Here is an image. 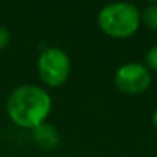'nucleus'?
Segmentation results:
<instances>
[{
  "instance_id": "1",
  "label": "nucleus",
  "mask_w": 157,
  "mask_h": 157,
  "mask_svg": "<svg viewBox=\"0 0 157 157\" xmlns=\"http://www.w3.org/2000/svg\"><path fill=\"white\" fill-rule=\"evenodd\" d=\"M6 113L10 119L28 129H34L45 123L51 113L49 94L36 85H23L16 88L6 100Z\"/></svg>"
},
{
  "instance_id": "2",
  "label": "nucleus",
  "mask_w": 157,
  "mask_h": 157,
  "mask_svg": "<svg viewBox=\"0 0 157 157\" xmlns=\"http://www.w3.org/2000/svg\"><path fill=\"white\" fill-rule=\"evenodd\" d=\"M100 29L116 39L132 36L140 23V13L132 3L116 2L103 6L97 16Z\"/></svg>"
},
{
  "instance_id": "3",
  "label": "nucleus",
  "mask_w": 157,
  "mask_h": 157,
  "mask_svg": "<svg viewBox=\"0 0 157 157\" xmlns=\"http://www.w3.org/2000/svg\"><path fill=\"white\" fill-rule=\"evenodd\" d=\"M37 71L42 82L48 86H62L71 74V60L60 48H46L39 56Z\"/></svg>"
},
{
  "instance_id": "4",
  "label": "nucleus",
  "mask_w": 157,
  "mask_h": 157,
  "mask_svg": "<svg viewBox=\"0 0 157 157\" xmlns=\"http://www.w3.org/2000/svg\"><path fill=\"white\" fill-rule=\"evenodd\" d=\"M116 86L126 94L143 93L151 83L149 71L140 63H126L122 65L114 75Z\"/></svg>"
},
{
  "instance_id": "5",
  "label": "nucleus",
  "mask_w": 157,
  "mask_h": 157,
  "mask_svg": "<svg viewBox=\"0 0 157 157\" xmlns=\"http://www.w3.org/2000/svg\"><path fill=\"white\" fill-rule=\"evenodd\" d=\"M33 139L42 148H54L59 142V134L51 125L42 123L33 129Z\"/></svg>"
},
{
  "instance_id": "6",
  "label": "nucleus",
  "mask_w": 157,
  "mask_h": 157,
  "mask_svg": "<svg viewBox=\"0 0 157 157\" xmlns=\"http://www.w3.org/2000/svg\"><path fill=\"white\" fill-rule=\"evenodd\" d=\"M142 20L152 29H157V3L148 5L142 13Z\"/></svg>"
},
{
  "instance_id": "7",
  "label": "nucleus",
  "mask_w": 157,
  "mask_h": 157,
  "mask_svg": "<svg viewBox=\"0 0 157 157\" xmlns=\"http://www.w3.org/2000/svg\"><path fill=\"white\" fill-rule=\"evenodd\" d=\"M145 62H146V65L149 68L157 69V45H154V46H151L148 49V52L145 56Z\"/></svg>"
},
{
  "instance_id": "8",
  "label": "nucleus",
  "mask_w": 157,
  "mask_h": 157,
  "mask_svg": "<svg viewBox=\"0 0 157 157\" xmlns=\"http://www.w3.org/2000/svg\"><path fill=\"white\" fill-rule=\"evenodd\" d=\"M8 43H10V33L6 28L0 25V49H3Z\"/></svg>"
},
{
  "instance_id": "9",
  "label": "nucleus",
  "mask_w": 157,
  "mask_h": 157,
  "mask_svg": "<svg viewBox=\"0 0 157 157\" xmlns=\"http://www.w3.org/2000/svg\"><path fill=\"white\" fill-rule=\"evenodd\" d=\"M152 122H154V125L157 126V109H155V113H154V116H152Z\"/></svg>"
}]
</instances>
